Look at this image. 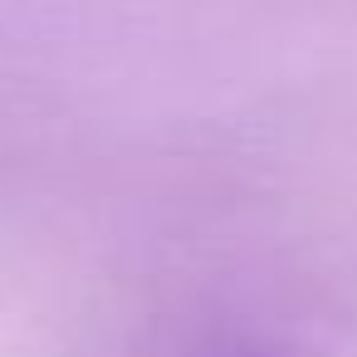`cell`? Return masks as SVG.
Returning <instances> with one entry per match:
<instances>
[{
    "label": "cell",
    "mask_w": 357,
    "mask_h": 357,
    "mask_svg": "<svg viewBox=\"0 0 357 357\" xmlns=\"http://www.w3.org/2000/svg\"><path fill=\"white\" fill-rule=\"evenodd\" d=\"M196 357H279L274 347H259L250 337H225V342H206Z\"/></svg>",
    "instance_id": "cell-1"
}]
</instances>
